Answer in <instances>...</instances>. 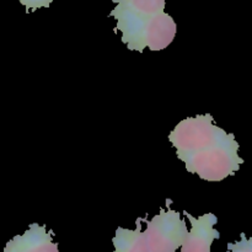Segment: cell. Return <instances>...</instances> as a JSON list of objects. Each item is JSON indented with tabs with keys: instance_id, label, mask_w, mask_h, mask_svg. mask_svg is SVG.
I'll use <instances>...</instances> for the list:
<instances>
[{
	"instance_id": "1",
	"label": "cell",
	"mask_w": 252,
	"mask_h": 252,
	"mask_svg": "<svg viewBox=\"0 0 252 252\" xmlns=\"http://www.w3.org/2000/svg\"><path fill=\"white\" fill-rule=\"evenodd\" d=\"M169 140L187 171L204 181L219 182L234 176L245 162L239 155L235 135L218 127L209 113L180 121Z\"/></svg>"
},
{
	"instance_id": "2",
	"label": "cell",
	"mask_w": 252,
	"mask_h": 252,
	"mask_svg": "<svg viewBox=\"0 0 252 252\" xmlns=\"http://www.w3.org/2000/svg\"><path fill=\"white\" fill-rule=\"evenodd\" d=\"M116 6L110 12L115 17V32L129 51L157 52L167 48L175 39L177 25L165 12L166 0H112Z\"/></svg>"
},
{
	"instance_id": "3",
	"label": "cell",
	"mask_w": 252,
	"mask_h": 252,
	"mask_svg": "<svg viewBox=\"0 0 252 252\" xmlns=\"http://www.w3.org/2000/svg\"><path fill=\"white\" fill-rule=\"evenodd\" d=\"M171 199H166V209L160 208L159 214L148 220L144 230V244L148 252H177L187 233V225L181 214L170 208Z\"/></svg>"
},
{
	"instance_id": "4",
	"label": "cell",
	"mask_w": 252,
	"mask_h": 252,
	"mask_svg": "<svg viewBox=\"0 0 252 252\" xmlns=\"http://www.w3.org/2000/svg\"><path fill=\"white\" fill-rule=\"evenodd\" d=\"M184 214L191 223V231H189L181 245V252H212L211 246L214 240L220 238V234L214 225L218 223V218L213 213H206L194 218L189 212Z\"/></svg>"
},
{
	"instance_id": "5",
	"label": "cell",
	"mask_w": 252,
	"mask_h": 252,
	"mask_svg": "<svg viewBox=\"0 0 252 252\" xmlns=\"http://www.w3.org/2000/svg\"><path fill=\"white\" fill-rule=\"evenodd\" d=\"M52 235L53 231L44 225L32 223L22 235H16L5 245L4 252H59Z\"/></svg>"
},
{
	"instance_id": "6",
	"label": "cell",
	"mask_w": 252,
	"mask_h": 252,
	"mask_svg": "<svg viewBox=\"0 0 252 252\" xmlns=\"http://www.w3.org/2000/svg\"><path fill=\"white\" fill-rule=\"evenodd\" d=\"M112 244L115 246L113 252H148L144 244V231L142 230V218L137 219L134 230L117 228Z\"/></svg>"
},
{
	"instance_id": "7",
	"label": "cell",
	"mask_w": 252,
	"mask_h": 252,
	"mask_svg": "<svg viewBox=\"0 0 252 252\" xmlns=\"http://www.w3.org/2000/svg\"><path fill=\"white\" fill-rule=\"evenodd\" d=\"M226 252H252V239L246 238L245 234H241V239L236 243H229Z\"/></svg>"
},
{
	"instance_id": "8",
	"label": "cell",
	"mask_w": 252,
	"mask_h": 252,
	"mask_svg": "<svg viewBox=\"0 0 252 252\" xmlns=\"http://www.w3.org/2000/svg\"><path fill=\"white\" fill-rule=\"evenodd\" d=\"M17 1H20V4L26 7V12H30L37 9H42V7L48 9L53 0H17Z\"/></svg>"
}]
</instances>
